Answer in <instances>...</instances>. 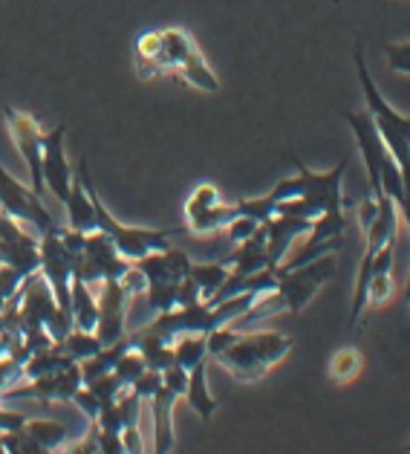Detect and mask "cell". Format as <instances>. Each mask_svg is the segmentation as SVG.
I'll return each mask as SVG.
<instances>
[{"instance_id": "6da1fadb", "label": "cell", "mask_w": 410, "mask_h": 454, "mask_svg": "<svg viewBox=\"0 0 410 454\" xmlns=\"http://www.w3.org/2000/svg\"><path fill=\"white\" fill-rule=\"evenodd\" d=\"M292 348V336L278 333V330H258V333H240L235 345L217 353L214 362L226 368L235 382H258L275 364L290 356Z\"/></svg>"}, {"instance_id": "7a4b0ae2", "label": "cell", "mask_w": 410, "mask_h": 454, "mask_svg": "<svg viewBox=\"0 0 410 454\" xmlns=\"http://www.w3.org/2000/svg\"><path fill=\"white\" fill-rule=\"evenodd\" d=\"M352 61H356V70H359V82H361V90H364L367 114L373 116L375 128H379V137L384 139L387 151H391V157L396 160L398 171H402L407 197H410V116L398 114V110L382 96V90L375 87L373 75L367 70V61H364L361 47L352 50Z\"/></svg>"}, {"instance_id": "3957f363", "label": "cell", "mask_w": 410, "mask_h": 454, "mask_svg": "<svg viewBox=\"0 0 410 454\" xmlns=\"http://www.w3.org/2000/svg\"><path fill=\"white\" fill-rule=\"evenodd\" d=\"M199 55L197 41L180 27L148 29L136 41V73L139 79L180 75Z\"/></svg>"}, {"instance_id": "277c9868", "label": "cell", "mask_w": 410, "mask_h": 454, "mask_svg": "<svg viewBox=\"0 0 410 454\" xmlns=\"http://www.w3.org/2000/svg\"><path fill=\"white\" fill-rule=\"evenodd\" d=\"M84 183L90 188L93 194V206H96V229L104 231V235L113 240V247L119 249L121 258H128L130 263L145 258L151 252H159V249H168L174 238L180 235H188L185 226H176V229H145V226H125L119 223V220L107 212V206L102 203V197H98L96 185L90 180V171H87L84 165Z\"/></svg>"}, {"instance_id": "5b68a950", "label": "cell", "mask_w": 410, "mask_h": 454, "mask_svg": "<svg viewBox=\"0 0 410 454\" xmlns=\"http://www.w3.org/2000/svg\"><path fill=\"white\" fill-rule=\"evenodd\" d=\"M278 272V298L290 313H304L313 304V298L321 293V286L336 278L338 263L336 252L318 254V258L301 263V267H275Z\"/></svg>"}, {"instance_id": "8992f818", "label": "cell", "mask_w": 410, "mask_h": 454, "mask_svg": "<svg viewBox=\"0 0 410 454\" xmlns=\"http://www.w3.org/2000/svg\"><path fill=\"white\" fill-rule=\"evenodd\" d=\"M0 212L15 217L18 223H29L38 235L58 226V220L43 206V197L32 192V185H24L18 176L9 174L4 162H0Z\"/></svg>"}, {"instance_id": "52a82bcc", "label": "cell", "mask_w": 410, "mask_h": 454, "mask_svg": "<svg viewBox=\"0 0 410 454\" xmlns=\"http://www.w3.org/2000/svg\"><path fill=\"white\" fill-rule=\"evenodd\" d=\"M295 168H298V180H301V197L318 212V217L324 212H344V192H341V185H344V174L350 168V160L344 157L332 171H324L318 174L313 168H306V165L295 157Z\"/></svg>"}, {"instance_id": "ba28073f", "label": "cell", "mask_w": 410, "mask_h": 454, "mask_svg": "<svg viewBox=\"0 0 410 454\" xmlns=\"http://www.w3.org/2000/svg\"><path fill=\"white\" fill-rule=\"evenodd\" d=\"M130 261L121 258L119 249L113 247V240H110L104 231H87L84 238V252H81V261L79 267H75V275H79L81 281H87L90 286H98L102 281H110V278H121V275L128 272Z\"/></svg>"}, {"instance_id": "9c48e42d", "label": "cell", "mask_w": 410, "mask_h": 454, "mask_svg": "<svg viewBox=\"0 0 410 454\" xmlns=\"http://www.w3.org/2000/svg\"><path fill=\"white\" fill-rule=\"evenodd\" d=\"M0 263L12 267L20 278H29L41 270V238L4 212H0Z\"/></svg>"}, {"instance_id": "30bf717a", "label": "cell", "mask_w": 410, "mask_h": 454, "mask_svg": "<svg viewBox=\"0 0 410 454\" xmlns=\"http://www.w3.org/2000/svg\"><path fill=\"white\" fill-rule=\"evenodd\" d=\"M344 119L352 128V137H356L359 153L364 160V171H367V180H370V194L379 197V194H384L382 192V168H384V160L391 157V151H387L384 139L379 137V128H375V121L367 114V107L364 110H344Z\"/></svg>"}, {"instance_id": "8fae6325", "label": "cell", "mask_w": 410, "mask_h": 454, "mask_svg": "<svg viewBox=\"0 0 410 454\" xmlns=\"http://www.w3.org/2000/svg\"><path fill=\"white\" fill-rule=\"evenodd\" d=\"M4 119L9 128V137H12L18 153L27 162L29 171V185L35 194H47L43 188V174H41V134L43 130L38 128V119L29 114V110H18V107H4Z\"/></svg>"}, {"instance_id": "7c38bea8", "label": "cell", "mask_w": 410, "mask_h": 454, "mask_svg": "<svg viewBox=\"0 0 410 454\" xmlns=\"http://www.w3.org/2000/svg\"><path fill=\"white\" fill-rule=\"evenodd\" d=\"M64 139H66V125H55L47 134H41V174H43V188L58 200L61 206L70 197V185H73V165L66 160L64 151Z\"/></svg>"}, {"instance_id": "4fadbf2b", "label": "cell", "mask_w": 410, "mask_h": 454, "mask_svg": "<svg viewBox=\"0 0 410 454\" xmlns=\"http://www.w3.org/2000/svg\"><path fill=\"white\" fill-rule=\"evenodd\" d=\"M84 385L81 380V368L79 362H70L66 368L55 371L50 376H38V380H27V385L20 387H9L4 403L6 400H24V396H29V400H41L43 405H52V403H70L73 394L79 391V387Z\"/></svg>"}, {"instance_id": "5bb4252c", "label": "cell", "mask_w": 410, "mask_h": 454, "mask_svg": "<svg viewBox=\"0 0 410 454\" xmlns=\"http://www.w3.org/2000/svg\"><path fill=\"white\" fill-rule=\"evenodd\" d=\"M102 293H98V325H96V336L102 339V345H113V341L125 339V325H128V307L133 298L128 290L121 286V281L110 278L102 281Z\"/></svg>"}, {"instance_id": "9a60e30c", "label": "cell", "mask_w": 410, "mask_h": 454, "mask_svg": "<svg viewBox=\"0 0 410 454\" xmlns=\"http://www.w3.org/2000/svg\"><path fill=\"white\" fill-rule=\"evenodd\" d=\"M263 226H266V258H269V267L275 270L290 258L295 243L313 229V220L292 217V215H275L266 220Z\"/></svg>"}, {"instance_id": "2e32d148", "label": "cell", "mask_w": 410, "mask_h": 454, "mask_svg": "<svg viewBox=\"0 0 410 454\" xmlns=\"http://www.w3.org/2000/svg\"><path fill=\"white\" fill-rule=\"evenodd\" d=\"M136 267L145 272L148 284H176L182 281L188 272H191V258L180 249V247H171L168 249H159V252H151L145 258L133 261Z\"/></svg>"}, {"instance_id": "e0dca14e", "label": "cell", "mask_w": 410, "mask_h": 454, "mask_svg": "<svg viewBox=\"0 0 410 454\" xmlns=\"http://www.w3.org/2000/svg\"><path fill=\"white\" fill-rule=\"evenodd\" d=\"M84 165L87 160H79V168L73 171V185H70V197H66V226L75 231H96V206H93V194L84 183Z\"/></svg>"}, {"instance_id": "ac0fdd59", "label": "cell", "mask_w": 410, "mask_h": 454, "mask_svg": "<svg viewBox=\"0 0 410 454\" xmlns=\"http://www.w3.org/2000/svg\"><path fill=\"white\" fill-rule=\"evenodd\" d=\"M148 403H151V414H153V449L171 451L174 442H176V437H174V408H176V403H180V396L162 385Z\"/></svg>"}, {"instance_id": "d6986e66", "label": "cell", "mask_w": 410, "mask_h": 454, "mask_svg": "<svg viewBox=\"0 0 410 454\" xmlns=\"http://www.w3.org/2000/svg\"><path fill=\"white\" fill-rule=\"evenodd\" d=\"M182 400L191 405V411L208 423L217 408H220V400L212 394V387H208V362H199L197 368L188 371V387H185V396Z\"/></svg>"}, {"instance_id": "ffe728a7", "label": "cell", "mask_w": 410, "mask_h": 454, "mask_svg": "<svg viewBox=\"0 0 410 454\" xmlns=\"http://www.w3.org/2000/svg\"><path fill=\"white\" fill-rule=\"evenodd\" d=\"M20 431L29 437L35 451H58L70 442V428H66L64 423H55V419L27 417V423L20 426Z\"/></svg>"}, {"instance_id": "44dd1931", "label": "cell", "mask_w": 410, "mask_h": 454, "mask_svg": "<svg viewBox=\"0 0 410 454\" xmlns=\"http://www.w3.org/2000/svg\"><path fill=\"white\" fill-rule=\"evenodd\" d=\"M194 278V284L199 286V293H203V301H212L217 295V290L228 281L231 270L226 267L223 261H214V263H191V272H188Z\"/></svg>"}, {"instance_id": "7402d4cb", "label": "cell", "mask_w": 410, "mask_h": 454, "mask_svg": "<svg viewBox=\"0 0 410 454\" xmlns=\"http://www.w3.org/2000/svg\"><path fill=\"white\" fill-rule=\"evenodd\" d=\"M199 362H208V345L203 333H185L174 341V364L191 371Z\"/></svg>"}, {"instance_id": "603a6c76", "label": "cell", "mask_w": 410, "mask_h": 454, "mask_svg": "<svg viewBox=\"0 0 410 454\" xmlns=\"http://www.w3.org/2000/svg\"><path fill=\"white\" fill-rule=\"evenodd\" d=\"M58 348H61L73 362H81V359H87V356H93V353H98L104 345H102V339H98L96 333H90V330L73 327L70 333H66V336L58 341Z\"/></svg>"}, {"instance_id": "cb8c5ba5", "label": "cell", "mask_w": 410, "mask_h": 454, "mask_svg": "<svg viewBox=\"0 0 410 454\" xmlns=\"http://www.w3.org/2000/svg\"><path fill=\"white\" fill-rule=\"evenodd\" d=\"M361 368H364V356L356 348H341V350H336V356L329 359V376L338 385H347L352 380H359Z\"/></svg>"}, {"instance_id": "d4e9b609", "label": "cell", "mask_w": 410, "mask_h": 454, "mask_svg": "<svg viewBox=\"0 0 410 454\" xmlns=\"http://www.w3.org/2000/svg\"><path fill=\"white\" fill-rule=\"evenodd\" d=\"M217 203H223V197H220L217 185H212V183H199V185L194 188V192H191V197L185 200V223H188V220L199 217L203 212H208V208H214Z\"/></svg>"}, {"instance_id": "484cf974", "label": "cell", "mask_w": 410, "mask_h": 454, "mask_svg": "<svg viewBox=\"0 0 410 454\" xmlns=\"http://www.w3.org/2000/svg\"><path fill=\"white\" fill-rule=\"evenodd\" d=\"M145 368H148V364H145V359H142V353H139L136 348H128V350L119 356V362L113 364V373L121 380V385L130 387L133 382L139 380L142 373H145Z\"/></svg>"}, {"instance_id": "4316f807", "label": "cell", "mask_w": 410, "mask_h": 454, "mask_svg": "<svg viewBox=\"0 0 410 454\" xmlns=\"http://www.w3.org/2000/svg\"><path fill=\"white\" fill-rule=\"evenodd\" d=\"M396 293V284H393V272H382V275H373L370 284H367V307L370 309H379L393 298Z\"/></svg>"}, {"instance_id": "83f0119b", "label": "cell", "mask_w": 410, "mask_h": 454, "mask_svg": "<svg viewBox=\"0 0 410 454\" xmlns=\"http://www.w3.org/2000/svg\"><path fill=\"white\" fill-rule=\"evenodd\" d=\"M384 55H387V67L393 73L410 75V41L407 43H384Z\"/></svg>"}, {"instance_id": "f1b7e54d", "label": "cell", "mask_w": 410, "mask_h": 454, "mask_svg": "<svg viewBox=\"0 0 410 454\" xmlns=\"http://www.w3.org/2000/svg\"><path fill=\"white\" fill-rule=\"evenodd\" d=\"M70 403H73L75 408H79V411H81L87 419H90V423H96V417H98V411H102V405H104L87 385H81L79 391L73 394V400H70Z\"/></svg>"}, {"instance_id": "f546056e", "label": "cell", "mask_w": 410, "mask_h": 454, "mask_svg": "<svg viewBox=\"0 0 410 454\" xmlns=\"http://www.w3.org/2000/svg\"><path fill=\"white\" fill-rule=\"evenodd\" d=\"M263 223L260 220H254V217H246V215H237L235 220H231V223L223 229L226 231V238L231 240V243H243L246 238H251L254 231H258Z\"/></svg>"}, {"instance_id": "4dcf8cb0", "label": "cell", "mask_w": 410, "mask_h": 454, "mask_svg": "<svg viewBox=\"0 0 410 454\" xmlns=\"http://www.w3.org/2000/svg\"><path fill=\"white\" fill-rule=\"evenodd\" d=\"M159 387H162V373H159V371H151V368H145V373H142L139 380L130 385V391L136 394L139 400H145V403H148L151 396L159 391Z\"/></svg>"}, {"instance_id": "1f68e13d", "label": "cell", "mask_w": 410, "mask_h": 454, "mask_svg": "<svg viewBox=\"0 0 410 454\" xmlns=\"http://www.w3.org/2000/svg\"><path fill=\"white\" fill-rule=\"evenodd\" d=\"M20 364L24 362H15V359H0V403L9 387H15L18 382H24V373H20Z\"/></svg>"}, {"instance_id": "d6a6232c", "label": "cell", "mask_w": 410, "mask_h": 454, "mask_svg": "<svg viewBox=\"0 0 410 454\" xmlns=\"http://www.w3.org/2000/svg\"><path fill=\"white\" fill-rule=\"evenodd\" d=\"M121 286L128 290V295L130 298H136V295H145V290H148V278H145V272H142L136 263H130L128 267V272L121 275Z\"/></svg>"}, {"instance_id": "836d02e7", "label": "cell", "mask_w": 410, "mask_h": 454, "mask_svg": "<svg viewBox=\"0 0 410 454\" xmlns=\"http://www.w3.org/2000/svg\"><path fill=\"white\" fill-rule=\"evenodd\" d=\"M405 301H410V272H407V281H405Z\"/></svg>"}, {"instance_id": "e575fe53", "label": "cell", "mask_w": 410, "mask_h": 454, "mask_svg": "<svg viewBox=\"0 0 410 454\" xmlns=\"http://www.w3.org/2000/svg\"><path fill=\"white\" fill-rule=\"evenodd\" d=\"M407 451H410V442H407Z\"/></svg>"}, {"instance_id": "d590c367", "label": "cell", "mask_w": 410, "mask_h": 454, "mask_svg": "<svg viewBox=\"0 0 410 454\" xmlns=\"http://www.w3.org/2000/svg\"><path fill=\"white\" fill-rule=\"evenodd\" d=\"M0 454H4V449H0Z\"/></svg>"}, {"instance_id": "8d00e7d4", "label": "cell", "mask_w": 410, "mask_h": 454, "mask_svg": "<svg viewBox=\"0 0 410 454\" xmlns=\"http://www.w3.org/2000/svg\"><path fill=\"white\" fill-rule=\"evenodd\" d=\"M407 304H410V301H407Z\"/></svg>"}]
</instances>
